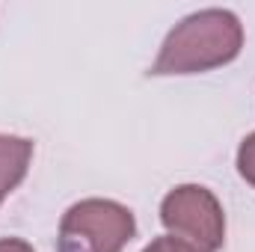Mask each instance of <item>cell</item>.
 <instances>
[{
	"label": "cell",
	"mask_w": 255,
	"mask_h": 252,
	"mask_svg": "<svg viewBox=\"0 0 255 252\" xmlns=\"http://www.w3.org/2000/svg\"><path fill=\"white\" fill-rule=\"evenodd\" d=\"M244 48V27L229 9H202L175 24L151 63V77L199 74L232 63Z\"/></svg>",
	"instance_id": "obj_1"
},
{
	"label": "cell",
	"mask_w": 255,
	"mask_h": 252,
	"mask_svg": "<svg viewBox=\"0 0 255 252\" xmlns=\"http://www.w3.org/2000/svg\"><path fill=\"white\" fill-rule=\"evenodd\" d=\"M136 235V220L113 199H83L63 214L57 252H122Z\"/></svg>",
	"instance_id": "obj_2"
},
{
	"label": "cell",
	"mask_w": 255,
	"mask_h": 252,
	"mask_svg": "<svg viewBox=\"0 0 255 252\" xmlns=\"http://www.w3.org/2000/svg\"><path fill=\"white\" fill-rule=\"evenodd\" d=\"M163 229L184 241L196 252H220L226 244V217L223 205L208 187L181 184L169 190L160 202Z\"/></svg>",
	"instance_id": "obj_3"
},
{
	"label": "cell",
	"mask_w": 255,
	"mask_h": 252,
	"mask_svg": "<svg viewBox=\"0 0 255 252\" xmlns=\"http://www.w3.org/2000/svg\"><path fill=\"white\" fill-rule=\"evenodd\" d=\"M30 160H33V139L0 133V205L24 181Z\"/></svg>",
	"instance_id": "obj_4"
},
{
	"label": "cell",
	"mask_w": 255,
	"mask_h": 252,
	"mask_svg": "<svg viewBox=\"0 0 255 252\" xmlns=\"http://www.w3.org/2000/svg\"><path fill=\"white\" fill-rule=\"evenodd\" d=\"M238 172H241V178L247 184L255 187V130L241 142V148H238Z\"/></svg>",
	"instance_id": "obj_5"
},
{
	"label": "cell",
	"mask_w": 255,
	"mask_h": 252,
	"mask_svg": "<svg viewBox=\"0 0 255 252\" xmlns=\"http://www.w3.org/2000/svg\"><path fill=\"white\" fill-rule=\"evenodd\" d=\"M142 252H196V250L187 247L184 241H178V238H157V241H151Z\"/></svg>",
	"instance_id": "obj_6"
},
{
	"label": "cell",
	"mask_w": 255,
	"mask_h": 252,
	"mask_svg": "<svg viewBox=\"0 0 255 252\" xmlns=\"http://www.w3.org/2000/svg\"><path fill=\"white\" fill-rule=\"evenodd\" d=\"M0 252H33V247L21 238H3L0 241Z\"/></svg>",
	"instance_id": "obj_7"
}]
</instances>
